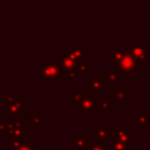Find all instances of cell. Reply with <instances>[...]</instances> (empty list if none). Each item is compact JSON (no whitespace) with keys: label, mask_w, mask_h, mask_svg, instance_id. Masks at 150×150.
<instances>
[{"label":"cell","mask_w":150,"mask_h":150,"mask_svg":"<svg viewBox=\"0 0 150 150\" xmlns=\"http://www.w3.org/2000/svg\"><path fill=\"white\" fill-rule=\"evenodd\" d=\"M146 145H148V148H150V136H148V138H146Z\"/></svg>","instance_id":"22"},{"label":"cell","mask_w":150,"mask_h":150,"mask_svg":"<svg viewBox=\"0 0 150 150\" xmlns=\"http://www.w3.org/2000/svg\"><path fill=\"white\" fill-rule=\"evenodd\" d=\"M71 55L77 60V59H83L84 56H87V55H88V53H87V52H84V50H82V49L76 48V49H74V50L71 52Z\"/></svg>","instance_id":"13"},{"label":"cell","mask_w":150,"mask_h":150,"mask_svg":"<svg viewBox=\"0 0 150 150\" xmlns=\"http://www.w3.org/2000/svg\"><path fill=\"white\" fill-rule=\"evenodd\" d=\"M116 137H117V141L122 142L125 146H130L131 145V136L129 135L128 131H123V132H118L116 134Z\"/></svg>","instance_id":"9"},{"label":"cell","mask_w":150,"mask_h":150,"mask_svg":"<svg viewBox=\"0 0 150 150\" xmlns=\"http://www.w3.org/2000/svg\"><path fill=\"white\" fill-rule=\"evenodd\" d=\"M121 55L122 54H117V53H110V60L111 61H118L120 60V57H121Z\"/></svg>","instance_id":"19"},{"label":"cell","mask_w":150,"mask_h":150,"mask_svg":"<svg viewBox=\"0 0 150 150\" xmlns=\"http://www.w3.org/2000/svg\"><path fill=\"white\" fill-rule=\"evenodd\" d=\"M125 95H127L125 89H116V91H115V97H116L117 100H123V98H125Z\"/></svg>","instance_id":"17"},{"label":"cell","mask_w":150,"mask_h":150,"mask_svg":"<svg viewBox=\"0 0 150 150\" xmlns=\"http://www.w3.org/2000/svg\"><path fill=\"white\" fill-rule=\"evenodd\" d=\"M94 103H95L94 95H84V96L82 95V98H81V102L79 105L84 115H89V112L94 108Z\"/></svg>","instance_id":"2"},{"label":"cell","mask_w":150,"mask_h":150,"mask_svg":"<svg viewBox=\"0 0 150 150\" xmlns=\"http://www.w3.org/2000/svg\"><path fill=\"white\" fill-rule=\"evenodd\" d=\"M104 83H120L121 77L118 73H105L103 77Z\"/></svg>","instance_id":"8"},{"label":"cell","mask_w":150,"mask_h":150,"mask_svg":"<svg viewBox=\"0 0 150 150\" xmlns=\"http://www.w3.org/2000/svg\"><path fill=\"white\" fill-rule=\"evenodd\" d=\"M149 124V117L148 115H138L137 116V125L146 127Z\"/></svg>","instance_id":"12"},{"label":"cell","mask_w":150,"mask_h":150,"mask_svg":"<svg viewBox=\"0 0 150 150\" xmlns=\"http://www.w3.org/2000/svg\"><path fill=\"white\" fill-rule=\"evenodd\" d=\"M115 131H116V134L127 131V127H125V125H116V127H115Z\"/></svg>","instance_id":"20"},{"label":"cell","mask_w":150,"mask_h":150,"mask_svg":"<svg viewBox=\"0 0 150 150\" xmlns=\"http://www.w3.org/2000/svg\"><path fill=\"white\" fill-rule=\"evenodd\" d=\"M88 146L90 150H104V139H101L98 142H89Z\"/></svg>","instance_id":"10"},{"label":"cell","mask_w":150,"mask_h":150,"mask_svg":"<svg viewBox=\"0 0 150 150\" xmlns=\"http://www.w3.org/2000/svg\"><path fill=\"white\" fill-rule=\"evenodd\" d=\"M77 69L81 73H88L89 71V63L87 61H81V62H77Z\"/></svg>","instance_id":"14"},{"label":"cell","mask_w":150,"mask_h":150,"mask_svg":"<svg viewBox=\"0 0 150 150\" xmlns=\"http://www.w3.org/2000/svg\"><path fill=\"white\" fill-rule=\"evenodd\" d=\"M104 150H114L111 146H109V148H104Z\"/></svg>","instance_id":"23"},{"label":"cell","mask_w":150,"mask_h":150,"mask_svg":"<svg viewBox=\"0 0 150 150\" xmlns=\"http://www.w3.org/2000/svg\"><path fill=\"white\" fill-rule=\"evenodd\" d=\"M108 135H109V134H108V131H107L104 128H98L97 131H96V137L100 138V139H104V138H107Z\"/></svg>","instance_id":"15"},{"label":"cell","mask_w":150,"mask_h":150,"mask_svg":"<svg viewBox=\"0 0 150 150\" xmlns=\"http://www.w3.org/2000/svg\"><path fill=\"white\" fill-rule=\"evenodd\" d=\"M103 79H98V77H90L89 79V84H90V88L94 90L95 94H98L103 87Z\"/></svg>","instance_id":"5"},{"label":"cell","mask_w":150,"mask_h":150,"mask_svg":"<svg viewBox=\"0 0 150 150\" xmlns=\"http://www.w3.org/2000/svg\"><path fill=\"white\" fill-rule=\"evenodd\" d=\"M67 76H68V77H70V79H77V77H79V73L71 69V70H68Z\"/></svg>","instance_id":"18"},{"label":"cell","mask_w":150,"mask_h":150,"mask_svg":"<svg viewBox=\"0 0 150 150\" xmlns=\"http://www.w3.org/2000/svg\"><path fill=\"white\" fill-rule=\"evenodd\" d=\"M73 143L77 148V150H84V148L89 143V138H88V136H84V137L76 136V137H73Z\"/></svg>","instance_id":"6"},{"label":"cell","mask_w":150,"mask_h":150,"mask_svg":"<svg viewBox=\"0 0 150 150\" xmlns=\"http://www.w3.org/2000/svg\"><path fill=\"white\" fill-rule=\"evenodd\" d=\"M131 54L135 56V59L139 60V61H146V52L145 48L143 47H134L131 49Z\"/></svg>","instance_id":"7"},{"label":"cell","mask_w":150,"mask_h":150,"mask_svg":"<svg viewBox=\"0 0 150 150\" xmlns=\"http://www.w3.org/2000/svg\"><path fill=\"white\" fill-rule=\"evenodd\" d=\"M81 98H82V95H77V94H75V95L73 96V100H74V104H80V102H81Z\"/></svg>","instance_id":"21"},{"label":"cell","mask_w":150,"mask_h":150,"mask_svg":"<svg viewBox=\"0 0 150 150\" xmlns=\"http://www.w3.org/2000/svg\"><path fill=\"white\" fill-rule=\"evenodd\" d=\"M111 148L114 149V150H125V145L122 143V142H120V141H114V142H111Z\"/></svg>","instance_id":"16"},{"label":"cell","mask_w":150,"mask_h":150,"mask_svg":"<svg viewBox=\"0 0 150 150\" xmlns=\"http://www.w3.org/2000/svg\"><path fill=\"white\" fill-rule=\"evenodd\" d=\"M142 66V61L135 59V56L131 53H124L121 55L120 60L117 61L116 66V73H131L135 71L138 67Z\"/></svg>","instance_id":"1"},{"label":"cell","mask_w":150,"mask_h":150,"mask_svg":"<svg viewBox=\"0 0 150 150\" xmlns=\"http://www.w3.org/2000/svg\"><path fill=\"white\" fill-rule=\"evenodd\" d=\"M61 73H62V70L59 69V67H57L55 63H47L45 74H46L48 77H56V76H60Z\"/></svg>","instance_id":"3"},{"label":"cell","mask_w":150,"mask_h":150,"mask_svg":"<svg viewBox=\"0 0 150 150\" xmlns=\"http://www.w3.org/2000/svg\"><path fill=\"white\" fill-rule=\"evenodd\" d=\"M68 55V54H67ZM77 66V61H76V59L71 55V53L68 55V56H64V59L62 60V67L64 68V69H67V70H71L74 67H76Z\"/></svg>","instance_id":"4"},{"label":"cell","mask_w":150,"mask_h":150,"mask_svg":"<svg viewBox=\"0 0 150 150\" xmlns=\"http://www.w3.org/2000/svg\"><path fill=\"white\" fill-rule=\"evenodd\" d=\"M98 108L101 110H108V109H110V100L109 98H101L98 101Z\"/></svg>","instance_id":"11"},{"label":"cell","mask_w":150,"mask_h":150,"mask_svg":"<svg viewBox=\"0 0 150 150\" xmlns=\"http://www.w3.org/2000/svg\"><path fill=\"white\" fill-rule=\"evenodd\" d=\"M148 117L150 118V110H148Z\"/></svg>","instance_id":"24"},{"label":"cell","mask_w":150,"mask_h":150,"mask_svg":"<svg viewBox=\"0 0 150 150\" xmlns=\"http://www.w3.org/2000/svg\"><path fill=\"white\" fill-rule=\"evenodd\" d=\"M131 150H137V149L136 148H131Z\"/></svg>","instance_id":"25"}]
</instances>
